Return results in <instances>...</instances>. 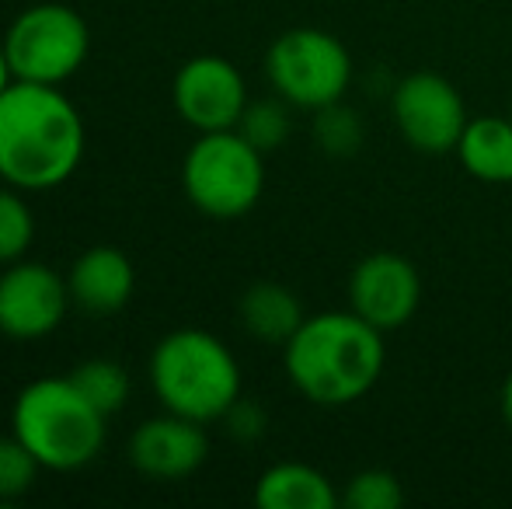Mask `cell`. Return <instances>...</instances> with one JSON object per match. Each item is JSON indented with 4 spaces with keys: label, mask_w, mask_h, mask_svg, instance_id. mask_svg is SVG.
<instances>
[{
    "label": "cell",
    "mask_w": 512,
    "mask_h": 509,
    "mask_svg": "<svg viewBox=\"0 0 512 509\" xmlns=\"http://www.w3.org/2000/svg\"><path fill=\"white\" fill-rule=\"evenodd\" d=\"M391 119L405 143L418 154H453L467 126L464 95L450 77L436 70H415L391 91Z\"/></svg>",
    "instance_id": "8"
},
{
    "label": "cell",
    "mask_w": 512,
    "mask_h": 509,
    "mask_svg": "<svg viewBox=\"0 0 512 509\" xmlns=\"http://www.w3.org/2000/svg\"><path fill=\"white\" fill-rule=\"evenodd\" d=\"M67 286H70V300L84 314L108 318V314L122 311L136 290L133 258L122 252V248L95 245L84 255H77V262L70 265Z\"/></svg>",
    "instance_id": "13"
},
{
    "label": "cell",
    "mask_w": 512,
    "mask_h": 509,
    "mask_svg": "<svg viewBox=\"0 0 512 509\" xmlns=\"http://www.w3.org/2000/svg\"><path fill=\"white\" fill-rule=\"evenodd\" d=\"M11 433L46 471H81L105 450L108 415L84 398L74 377H39L14 398Z\"/></svg>",
    "instance_id": "4"
},
{
    "label": "cell",
    "mask_w": 512,
    "mask_h": 509,
    "mask_svg": "<svg viewBox=\"0 0 512 509\" xmlns=\"http://www.w3.org/2000/svg\"><path fill=\"white\" fill-rule=\"evenodd\" d=\"M74 384L84 391V398L105 415H115L126 408L129 401V374L119 360H108V356H95V360H84L74 367Z\"/></svg>",
    "instance_id": "17"
},
{
    "label": "cell",
    "mask_w": 512,
    "mask_h": 509,
    "mask_svg": "<svg viewBox=\"0 0 512 509\" xmlns=\"http://www.w3.org/2000/svg\"><path fill=\"white\" fill-rule=\"evenodd\" d=\"M84 147L81 109L56 84L14 81L0 95V182L49 192L77 175Z\"/></svg>",
    "instance_id": "1"
},
{
    "label": "cell",
    "mask_w": 512,
    "mask_h": 509,
    "mask_svg": "<svg viewBox=\"0 0 512 509\" xmlns=\"http://www.w3.org/2000/svg\"><path fill=\"white\" fill-rule=\"evenodd\" d=\"M290 109L293 105L283 102L279 95L262 98V102H248L241 123H237V133H241L251 147L262 150V154H272V150H279L290 140V129H293Z\"/></svg>",
    "instance_id": "20"
},
{
    "label": "cell",
    "mask_w": 512,
    "mask_h": 509,
    "mask_svg": "<svg viewBox=\"0 0 512 509\" xmlns=\"http://www.w3.org/2000/svg\"><path fill=\"white\" fill-rule=\"evenodd\" d=\"M237 318H241L244 332L251 339L265 342V346H286L304 325V304L300 297L283 283L272 279H258L237 300Z\"/></svg>",
    "instance_id": "14"
},
{
    "label": "cell",
    "mask_w": 512,
    "mask_h": 509,
    "mask_svg": "<svg viewBox=\"0 0 512 509\" xmlns=\"http://www.w3.org/2000/svg\"><path fill=\"white\" fill-rule=\"evenodd\" d=\"M35 241V213L25 203V192L0 185V269L28 255Z\"/></svg>",
    "instance_id": "19"
},
{
    "label": "cell",
    "mask_w": 512,
    "mask_h": 509,
    "mask_svg": "<svg viewBox=\"0 0 512 509\" xmlns=\"http://www.w3.org/2000/svg\"><path fill=\"white\" fill-rule=\"evenodd\" d=\"M405 503V485L387 468H363L345 482L342 506L349 509H398Z\"/></svg>",
    "instance_id": "21"
},
{
    "label": "cell",
    "mask_w": 512,
    "mask_h": 509,
    "mask_svg": "<svg viewBox=\"0 0 512 509\" xmlns=\"http://www.w3.org/2000/svg\"><path fill=\"white\" fill-rule=\"evenodd\" d=\"M509 119H512V109H509Z\"/></svg>",
    "instance_id": "26"
},
{
    "label": "cell",
    "mask_w": 512,
    "mask_h": 509,
    "mask_svg": "<svg viewBox=\"0 0 512 509\" xmlns=\"http://www.w3.org/2000/svg\"><path fill=\"white\" fill-rule=\"evenodd\" d=\"M464 171L485 185H512V119L474 116L467 119L457 150Z\"/></svg>",
    "instance_id": "16"
},
{
    "label": "cell",
    "mask_w": 512,
    "mask_h": 509,
    "mask_svg": "<svg viewBox=\"0 0 512 509\" xmlns=\"http://www.w3.org/2000/svg\"><path fill=\"white\" fill-rule=\"evenodd\" d=\"M171 102L185 126L196 133H216V129H237L251 98L244 74L227 56L203 53L178 67L171 81Z\"/></svg>",
    "instance_id": "10"
},
{
    "label": "cell",
    "mask_w": 512,
    "mask_h": 509,
    "mask_svg": "<svg viewBox=\"0 0 512 509\" xmlns=\"http://www.w3.org/2000/svg\"><path fill=\"white\" fill-rule=\"evenodd\" d=\"M387 363L384 332L356 311H321L304 318L283 346L290 384L310 405L342 408L377 387Z\"/></svg>",
    "instance_id": "2"
},
{
    "label": "cell",
    "mask_w": 512,
    "mask_h": 509,
    "mask_svg": "<svg viewBox=\"0 0 512 509\" xmlns=\"http://www.w3.org/2000/svg\"><path fill=\"white\" fill-rule=\"evenodd\" d=\"M70 286L67 276L42 262L4 265L0 272V335L14 342H35L53 335L70 311Z\"/></svg>",
    "instance_id": "9"
},
{
    "label": "cell",
    "mask_w": 512,
    "mask_h": 509,
    "mask_svg": "<svg viewBox=\"0 0 512 509\" xmlns=\"http://www.w3.org/2000/svg\"><path fill=\"white\" fill-rule=\"evenodd\" d=\"M223 422H227V433L234 436V440H258V436L265 433V426H269V419H265L262 405H255V401H248L241 394V398L230 405V412L223 415Z\"/></svg>",
    "instance_id": "23"
},
{
    "label": "cell",
    "mask_w": 512,
    "mask_h": 509,
    "mask_svg": "<svg viewBox=\"0 0 512 509\" xmlns=\"http://www.w3.org/2000/svg\"><path fill=\"white\" fill-rule=\"evenodd\" d=\"M182 189L206 217L237 220L255 210L265 192V154L237 129L199 133L182 161Z\"/></svg>",
    "instance_id": "5"
},
{
    "label": "cell",
    "mask_w": 512,
    "mask_h": 509,
    "mask_svg": "<svg viewBox=\"0 0 512 509\" xmlns=\"http://www.w3.org/2000/svg\"><path fill=\"white\" fill-rule=\"evenodd\" d=\"M499 408H502V422H506L509 433H512V370L506 374V381H502V391H499Z\"/></svg>",
    "instance_id": "24"
},
{
    "label": "cell",
    "mask_w": 512,
    "mask_h": 509,
    "mask_svg": "<svg viewBox=\"0 0 512 509\" xmlns=\"http://www.w3.org/2000/svg\"><path fill=\"white\" fill-rule=\"evenodd\" d=\"M42 471V464L32 457V450L18 440V436H0V503L25 496L35 485V475Z\"/></svg>",
    "instance_id": "22"
},
{
    "label": "cell",
    "mask_w": 512,
    "mask_h": 509,
    "mask_svg": "<svg viewBox=\"0 0 512 509\" xmlns=\"http://www.w3.org/2000/svg\"><path fill=\"white\" fill-rule=\"evenodd\" d=\"M314 140L328 157H352L366 140V123L342 98V102H331L314 112Z\"/></svg>",
    "instance_id": "18"
},
{
    "label": "cell",
    "mask_w": 512,
    "mask_h": 509,
    "mask_svg": "<svg viewBox=\"0 0 512 509\" xmlns=\"http://www.w3.org/2000/svg\"><path fill=\"white\" fill-rule=\"evenodd\" d=\"M147 374L164 412L185 415L203 426L223 422L244 387L237 356L206 328H178L164 335L150 353Z\"/></svg>",
    "instance_id": "3"
},
{
    "label": "cell",
    "mask_w": 512,
    "mask_h": 509,
    "mask_svg": "<svg viewBox=\"0 0 512 509\" xmlns=\"http://www.w3.org/2000/svg\"><path fill=\"white\" fill-rule=\"evenodd\" d=\"M4 49L14 81L56 84L77 74L91 53L88 21L67 4H32L7 25Z\"/></svg>",
    "instance_id": "7"
},
{
    "label": "cell",
    "mask_w": 512,
    "mask_h": 509,
    "mask_svg": "<svg viewBox=\"0 0 512 509\" xmlns=\"http://www.w3.org/2000/svg\"><path fill=\"white\" fill-rule=\"evenodd\" d=\"M422 307V276L415 262L398 252L359 258L349 276V311L380 332L405 328Z\"/></svg>",
    "instance_id": "11"
},
{
    "label": "cell",
    "mask_w": 512,
    "mask_h": 509,
    "mask_svg": "<svg viewBox=\"0 0 512 509\" xmlns=\"http://www.w3.org/2000/svg\"><path fill=\"white\" fill-rule=\"evenodd\" d=\"M209 457L203 422L164 412L140 422L129 436V464L154 482H182L196 475Z\"/></svg>",
    "instance_id": "12"
},
{
    "label": "cell",
    "mask_w": 512,
    "mask_h": 509,
    "mask_svg": "<svg viewBox=\"0 0 512 509\" xmlns=\"http://www.w3.org/2000/svg\"><path fill=\"white\" fill-rule=\"evenodd\" d=\"M14 84V70H11V60H7V49H4V39H0V95Z\"/></svg>",
    "instance_id": "25"
},
{
    "label": "cell",
    "mask_w": 512,
    "mask_h": 509,
    "mask_svg": "<svg viewBox=\"0 0 512 509\" xmlns=\"http://www.w3.org/2000/svg\"><path fill=\"white\" fill-rule=\"evenodd\" d=\"M255 503L262 509H335L342 492L314 464L279 461L258 475Z\"/></svg>",
    "instance_id": "15"
},
{
    "label": "cell",
    "mask_w": 512,
    "mask_h": 509,
    "mask_svg": "<svg viewBox=\"0 0 512 509\" xmlns=\"http://www.w3.org/2000/svg\"><path fill=\"white\" fill-rule=\"evenodd\" d=\"M265 77L293 109L317 112L345 98L352 84V53L324 28H286L265 53Z\"/></svg>",
    "instance_id": "6"
}]
</instances>
